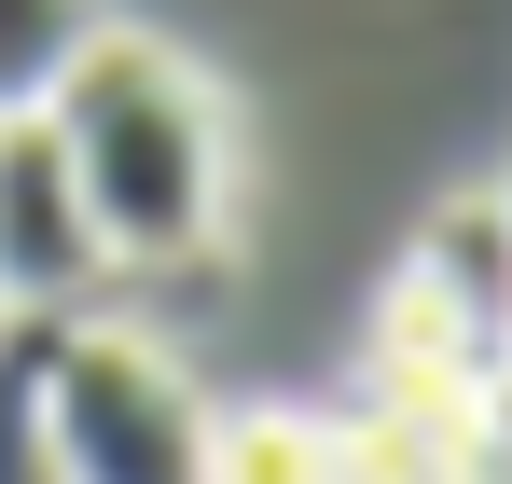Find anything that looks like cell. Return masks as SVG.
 Wrapping results in <instances>:
<instances>
[{"instance_id":"obj_1","label":"cell","mask_w":512,"mask_h":484,"mask_svg":"<svg viewBox=\"0 0 512 484\" xmlns=\"http://www.w3.org/2000/svg\"><path fill=\"white\" fill-rule=\"evenodd\" d=\"M42 125H56V153H70V180L97 208L111 277H194L236 236V111L180 42L97 28L70 56V83L42 97Z\"/></svg>"},{"instance_id":"obj_2","label":"cell","mask_w":512,"mask_h":484,"mask_svg":"<svg viewBox=\"0 0 512 484\" xmlns=\"http://www.w3.org/2000/svg\"><path fill=\"white\" fill-rule=\"evenodd\" d=\"M42 457L56 484H208V388L125 319H42Z\"/></svg>"},{"instance_id":"obj_3","label":"cell","mask_w":512,"mask_h":484,"mask_svg":"<svg viewBox=\"0 0 512 484\" xmlns=\"http://www.w3.org/2000/svg\"><path fill=\"white\" fill-rule=\"evenodd\" d=\"M97 291H111L97 208L56 153V125L14 111L0 125V319H97Z\"/></svg>"},{"instance_id":"obj_4","label":"cell","mask_w":512,"mask_h":484,"mask_svg":"<svg viewBox=\"0 0 512 484\" xmlns=\"http://www.w3.org/2000/svg\"><path fill=\"white\" fill-rule=\"evenodd\" d=\"M402 277L512 374V194L499 180H485V194H443V208L416 222V263H402Z\"/></svg>"},{"instance_id":"obj_5","label":"cell","mask_w":512,"mask_h":484,"mask_svg":"<svg viewBox=\"0 0 512 484\" xmlns=\"http://www.w3.org/2000/svg\"><path fill=\"white\" fill-rule=\"evenodd\" d=\"M471 415L374 402V388H360V415H333V484H471Z\"/></svg>"},{"instance_id":"obj_6","label":"cell","mask_w":512,"mask_h":484,"mask_svg":"<svg viewBox=\"0 0 512 484\" xmlns=\"http://www.w3.org/2000/svg\"><path fill=\"white\" fill-rule=\"evenodd\" d=\"M208 484H333V415H291V402L208 415Z\"/></svg>"},{"instance_id":"obj_7","label":"cell","mask_w":512,"mask_h":484,"mask_svg":"<svg viewBox=\"0 0 512 484\" xmlns=\"http://www.w3.org/2000/svg\"><path fill=\"white\" fill-rule=\"evenodd\" d=\"M97 28H111V0H0V125L70 83V56H84Z\"/></svg>"},{"instance_id":"obj_8","label":"cell","mask_w":512,"mask_h":484,"mask_svg":"<svg viewBox=\"0 0 512 484\" xmlns=\"http://www.w3.org/2000/svg\"><path fill=\"white\" fill-rule=\"evenodd\" d=\"M42 319H0V484H56V457H42Z\"/></svg>"},{"instance_id":"obj_9","label":"cell","mask_w":512,"mask_h":484,"mask_svg":"<svg viewBox=\"0 0 512 484\" xmlns=\"http://www.w3.org/2000/svg\"><path fill=\"white\" fill-rule=\"evenodd\" d=\"M471 484H512V374L485 388V415H471Z\"/></svg>"}]
</instances>
